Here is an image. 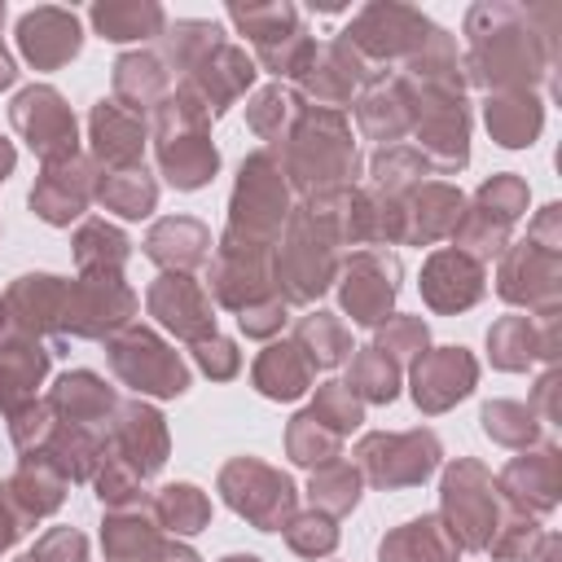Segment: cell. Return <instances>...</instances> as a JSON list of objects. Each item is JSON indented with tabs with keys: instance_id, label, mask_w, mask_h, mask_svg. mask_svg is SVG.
Segmentation results:
<instances>
[{
	"instance_id": "91938a15",
	"label": "cell",
	"mask_w": 562,
	"mask_h": 562,
	"mask_svg": "<svg viewBox=\"0 0 562 562\" xmlns=\"http://www.w3.org/2000/svg\"><path fill=\"white\" fill-rule=\"evenodd\" d=\"M13 171V145L9 140H0V180Z\"/></svg>"
},
{
	"instance_id": "e0dca14e",
	"label": "cell",
	"mask_w": 562,
	"mask_h": 562,
	"mask_svg": "<svg viewBox=\"0 0 562 562\" xmlns=\"http://www.w3.org/2000/svg\"><path fill=\"white\" fill-rule=\"evenodd\" d=\"M474 373L479 369H474L470 351H461V347H439L430 356H417V364H413V400H417V408H426V413L452 408L461 395H470Z\"/></svg>"
},
{
	"instance_id": "6da1fadb",
	"label": "cell",
	"mask_w": 562,
	"mask_h": 562,
	"mask_svg": "<svg viewBox=\"0 0 562 562\" xmlns=\"http://www.w3.org/2000/svg\"><path fill=\"white\" fill-rule=\"evenodd\" d=\"M553 4H505V0H479L465 13V66L470 83L496 88V92H531V83L553 61Z\"/></svg>"
},
{
	"instance_id": "db71d44e",
	"label": "cell",
	"mask_w": 562,
	"mask_h": 562,
	"mask_svg": "<svg viewBox=\"0 0 562 562\" xmlns=\"http://www.w3.org/2000/svg\"><path fill=\"white\" fill-rule=\"evenodd\" d=\"M378 351L391 360H413L426 356V325L417 316H395L386 321V329L378 334Z\"/></svg>"
},
{
	"instance_id": "f907efd6",
	"label": "cell",
	"mask_w": 562,
	"mask_h": 562,
	"mask_svg": "<svg viewBox=\"0 0 562 562\" xmlns=\"http://www.w3.org/2000/svg\"><path fill=\"white\" fill-rule=\"evenodd\" d=\"M474 211H483V215H492V220L514 224V220L527 211V184H522L518 176H492V180L479 189Z\"/></svg>"
},
{
	"instance_id": "f1b7e54d",
	"label": "cell",
	"mask_w": 562,
	"mask_h": 562,
	"mask_svg": "<svg viewBox=\"0 0 562 562\" xmlns=\"http://www.w3.org/2000/svg\"><path fill=\"white\" fill-rule=\"evenodd\" d=\"M457 536L439 518H413L382 540L378 562H457Z\"/></svg>"
},
{
	"instance_id": "d4e9b609",
	"label": "cell",
	"mask_w": 562,
	"mask_h": 562,
	"mask_svg": "<svg viewBox=\"0 0 562 562\" xmlns=\"http://www.w3.org/2000/svg\"><path fill=\"white\" fill-rule=\"evenodd\" d=\"M92 154L114 171V167H136L140 149H145V119H136L132 110H123L114 97L92 105Z\"/></svg>"
},
{
	"instance_id": "4316f807",
	"label": "cell",
	"mask_w": 562,
	"mask_h": 562,
	"mask_svg": "<svg viewBox=\"0 0 562 562\" xmlns=\"http://www.w3.org/2000/svg\"><path fill=\"white\" fill-rule=\"evenodd\" d=\"M48 408L57 413V422H66V426H88V430H92L97 422H105V417L114 413V391H110L97 373L79 369V373H66V378L53 386Z\"/></svg>"
},
{
	"instance_id": "681fc988",
	"label": "cell",
	"mask_w": 562,
	"mask_h": 562,
	"mask_svg": "<svg viewBox=\"0 0 562 562\" xmlns=\"http://www.w3.org/2000/svg\"><path fill=\"white\" fill-rule=\"evenodd\" d=\"M321 426H329L334 435H347L351 426H360V417H364V408H360V400L347 391V382H325L321 391H316V404L307 408Z\"/></svg>"
},
{
	"instance_id": "ab89813d",
	"label": "cell",
	"mask_w": 562,
	"mask_h": 562,
	"mask_svg": "<svg viewBox=\"0 0 562 562\" xmlns=\"http://www.w3.org/2000/svg\"><path fill=\"white\" fill-rule=\"evenodd\" d=\"M220 44H224V31L220 22H206V18H180L162 26V61L176 70H193Z\"/></svg>"
},
{
	"instance_id": "f35d334b",
	"label": "cell",
	"mask_w": 562,
	"mask_h": 562,
	"mask_svg": "<svg viewBox=\"0 0 562 562\" xmlns=\"http://www.w3.org/2000/svg\"><path fill=\"white\" fill-rule=\"evenodd\" d=\"M228 22H233L241 35H250V44H255V48H268V44L285 40V35H294V31L303 26V18H299V9H294L290 0H268V4H228Z\"/></svg>"
},
{
	"instance_id": "e575fe53",
	"label": "cell",
	"mask_w": 562,
	"mask_h": 562,
	"mask_svg": "<svg viewBox=\"0 0 562 562\" xmlns=\"http://www.w3.org/2000/svg\"><path fill=\"white\" fill-rule=\"evenodd\" d=\"M255 386L268 400H294L312 386V360L299 351V342H272L255 360Z\"/></svg>"
},
{
	"instance_id": "f546056e",
	"label": "cell",
	"mask_w": 562,
	"mask_h": 562,
	"mask_svg": "<svg viewBox=\"0 0 562 562\" xmlns=\"http://www.w3.org/2000/svg\"><path fill=\"white\" fill-rule=\"evenodd\" d=\"M88 22L101 40H114V44H127V40H149V35H162L167 26V13L162 4L154 0H97L88 9Z\"/></svg>"
},
{
	"instance_id": "94428289",
	"label": "cell",
	"mask_w": 562,
	"mask_h": 562,
	"mask_svg": "<svg viewBox=\"0 0 562 562\" xmlns=\"http://www.w3.org/2000/svg\"><path fill=\"white\" fill-rule=\"evenodd\" d=\"M220 562H259V558H250V553H228V558H220Z\"/></svg>"
},
{
	"instance_id": "816d5d0a",
	"label": "cell",
	"mask_w": 562,
	"mask_h": 562,
	"mask_svg": "<svg viewBox=\"0 0 562 562\" xmlns=\"http://www.w3.org/2000/svg\"><path fill=\"white\" fill-rule=\"evenodd\" d=\"M483 430H487L496 443L518 448V443H531L536 422H531V413H527L522 404H514V400H496V404L483 408Z\"/></svg>"
},
{
	"instance_id": "60d3db41",
	"label": "cell",
	"mask_w": 562,
	"mask_h": 562,
	"mask_svg": "<svg viewBox=\"0 0 562 562\" xmlns=\"http://www.w3.org/2000/svg\"><path fill=\"white\" fill-rule=\"evenodd\" d=\"M75 259L83 272H119L127 259V237L110 228L105 220H88L75 233Z\"/></svg>"
},
{
	"instance_id": "d6a6232c",
	"label": "cell",
	"mask_w": 562,
	"mask_h": 562,
	"mask_svg": "<svg viewBox=\"0 0 562 562\" xmlns=\"http://www.w3.org/2000/svg\"><path fill=\"white\" fill-rule=\"evenodd\" d=\"M483 119L492 140H501L505 149H522L540 132V101L536 92H492L483 105Z\"/></svg>"
},
{
	"instance_id": "ba28073f",
	"label": "cell",
	"mask_w": 562,
	"mask_h": 562,
	"mask_svg": "<svg viewBox=\"0 0 562 562\" xmlns=\"http://www.w3.org/2000/svg\"><path fill=\"white\" fill-rule=\"evenodd\" d=\"M132 312H136V294L119 281V272H83L79 281L66 285L57 329L75 338H105L119 325H127Z\"/></svg>"
},
{
	"instance_id": "9f6ffc18",
	"label": "cell",
	"mask_w": 562,
	"mask_h": 562,
	"mask_svg": "<svg viewBox=\"0 0 562 562\" xmlns=\"http://www.w3.org/2000/svg\"><path fill=\"white\" fill-rule=\"evenodd\" d=\"M193 356H198V364L211 373V378H233L237 369H241V356H237V347L228 342V338H202V342H193Z\"/></svg>"
},
{
	"instance_id": "44dd1931",
	"label": "cell",
	"mask_w": 562,
	"mask_h": 562,
	"mask_svg": "<svg viewBox=\"0 0 562 562\" xmlns=\"http://www.w3.org/2000/svg\"><path fill=\"white\" fill-rule=\"evenodd\" d=\"M422 294L435 312H461L470 303H479L483 294V272L470 255L461 250H439L426 259L422 268Z\"/></svg>"
},
{
	"instance_id": "7c38bea8",
	"label": "cell",
	"mask_w": 562,
	"mask_h": 562,
	"mask_svg": "<svg viewBox=\"0 0 562 562\" xmlns=\"http://www.w3.org/2000/svg\"><path fill=\"white\" fill-rule=\"evenodd\" d=\"M255 57H246V48H237V44H220V48H211L193 70H184V79L176 83V88H184L211 119H220L250 83H255Z\"/></svg>"
},
{
	"instance_id": "be15d7a7",
	"label": "cell",
	"mask_w": 562,
	"mask_h": 562,
	"mask_svg": "<svg viewBox=\"0 0 562 562\" xmlns=\"http://www.w3.org/2000/svg\"><path fill=\"white\" fill-rule=\"evenodd\" d=\"M0 312H4V307H0Z\"/></svg>"
},
{
	"instance_id": "9c48e42d",
	"label": "cell",
	"mask_w": 562,
	"mask_h": 562,
	"mask_svg": "<svg viewBox=\"0 0 562 562\" xmlns=\"http://www.w3.org/2000/svg\"><path fill=\"white\" fill-rule=\"evenodd\" d=\"M110 364L114 373L140 391V395H180L189 386V369L184 360L149 329H127L110 342Z\"/></svg>"
},
{
	"instance_id": "8d00e7d4",
	"label": "cell",
	"mask_w": 562,
	"mask_h": 562,
	"mask_svg": "<svg viewBox=\"0 0 562 562\" xmlns=\"http://www.w3.org/2000/svg\"><path fill=\"white\" fill-rule=\"evenodd\" d=\"M97 198L105 202V211H119L123 220H140V215L154 211L158 184L145 167H114L97 180Z\"/></svg>"
},
{
	"instance_id": "52a82bcc",
	"label": "cell",
	"mask_w": 562,
	"mask_h": 562,
	"mask_svg": "<svg viewBox=\"0 0 562 562\" xmlns=\"http://www.w3.org/2000/svg\"><path fill=\"white\" fill-rule=\"evenodd\" d=\"M9 119H13L18 136L44 158V167L75 158V145H79L75 114H70V105H66V97L57 88H48V83L22 88L13 97V105H9Z\"/></svg>"
},
{
	"instance_id": "7dc6e473",
	"label": "cell",
	"mask_w": 562,
	"mask_h": 562,
	"mask_svg": "<svg viewBox=\"0 0 562 562\" xmlns=\"http://www.w3.org/2000/svg\"><path fill=\"white\" fill-rule=\"evenodd\" d=\"M312 53H316V40L307 35V26H299L294 35H285V40H277V44L255 48V61H259L268 75H277V79H299L303 66L312 61Z\"/></svg>"
},
{
	"instance_id": "277c9868",
	"label": "cell",
	"mask_w": 562,
	"mask_h": 562,
	"mask_svg": "<svg viewBox=\"0 0 562 562\" xmlns=\"http://www.w3.org/2000/svg\"><path fill=\"white\" fill-rule=\"evenodd\" d=\"M430 31H435V22L422 9L395 4V0H373L347 22V31L338 40H347L373 66V61H408L426 44Z\"/></svg>"
},
{
	"instance_id": "30bf717a",
	"label": "cell",
	"mask_w": 562,
	"mask_h": 562,
	"mask_svg": "<svg viewBox=\"0 0 562 562\" xmlns=\"http://www.w3.org/2000/svg\"><path fill=\"white\" fill-rule=\"evenodd\" d=\"M364 474L378 487H408L422 483L439 461V439L430 430H404V435H364L356 448Z\"/></svg>"
},
{
	"instance_id": "7a4b0ae2",
	"label": "cell",
	"mask_w": 562,
	"mask_h": 562,
	"mask_svg": "<svg viewBox=\"0 0 562 562\" xmlns=\"http://www.w3.org/2000/svg\"><path fill=\"white\" fill-rule=\"evenodd\" d=\"M360 158L351 145V127L338 110H303V119L294 123L290 140H285V176L321 198L334 189H347V180L356 176Z\"/></svg>"
},
{
	"instance_id": "603a6c76",
	"label": "cell",
	"mask_w": 562,
	"mask_h": 562,
	"mask_svg": "<svg viewBox=\"0 0 562 562\" xmlns=\"http://www.w3.org/2000/svg\"><path fill=\"white\" fill-rule=\"evenodd\" d=\"M171 97V70L158 53H123L114 61V101L136 119L154 114Z\"/></svg>"
},
{
	"instance_id": "4fadbf2b",
	"label": "cell",
	"mask_w": 562,
	"mask_h": 562,
	"mask_svg": "<svg viewBox=\"0 0 562 562\" xmlns=\"http://www.w3.org/2000/svg\"><path fill=\"white\" fill-rule=\"evenodd\" d=\"M400 290V263L386 250H360L342 268V307L356 325H382Z\"/></svg>"
},
{
	"instance_id": "680465c9",
	"label": "cell",
	"mask_w": 562,
	"mask_h": 562,
	"mask_svg": "<svg viewBox=\"0 0 562 562\" xmlns=\"http://www.w3.org/2000/svg\"><path fill=\"white\" fill-rule=\"evenodd\" d=\"M0 22H4V4H0ZM18 79V66H13V57L4 53V44H0V88H9Z\"/></svg>"
},
{
	"instance_id": "8fae6325",
	"label": "cell",
	"mask_w": 562,
	"mask_h": 562,
	"mask_svg": "<svg viewBox=\"0 0 562 562\" xmlns=\"http://www.w3.org/2000/svg\"><path fill=\"white\" fill-rule=\"evenodd\" d=\"M443 514L457 544L487 549L496 531V505H492V479L479 461H457L443 474Z\"/></svg>"
},
{
	"instance_id": "5b68a950",
	"label": "cell",
	"mask_w": 562,
	"mask_h": 562,
	"mask_svg": "<svg viewBox=\"0 0 562 562\" xmlns=\"http://www.w3.org/2000/svg\"><path fill=\"white\" fill-rule=\"evenodd\" d=\"M285 171L277 167L272 154H250L241 162L237 189H233V215H228V233L233 237H250L272 246L285 211H290V189L281 180Z\"/></svg>"
},
{
	"instance_id": "d590c367",
	"label": "cell",
	"mask_w": 562,
	"mask_h": 562,
	"mask_svg": "<svg viewBox=\"0 0 562 562\" xmlns=\"http://www.w3.org/2000/svg\"><path fill=\"white\" fill-rule=\"evenodd\" d=\"M303 110H307V105H303V97H299L294 88L272 83V88H263V92L250 97L246 123H250L255 136H263V140H272V145H285L290 132H294V123L303 119Z\"/></svg>"
},
{
	"instance_id": "3957f363",
	"label": "cell",
	"mask_w": 562,
	"mask_h": 562,
	"mask_svg": "<svg viewBox=\"0 0 562 562\" xmlns=\"http://www.w3.org/2000/svg\"><path fill=\"white\" fill-rule=\"evenodd\" d=\"M334 233L329 224L312 211V206H299V215L290 220V237L272 263V277H277V294L285 303H312L338 272V259H334Z\"/></svg>"
},
{
	"instance_id": "ee69618b",
	"label": "cell",
	"mask_w": 562,
	"mask_h": 562,
	"mask_svg": "<svg viewBox=\"0 0 562 562\" xmlns=\"http://www.w3.org/2000/svg\"><path fill=\"white\" fill-rule=\"evenodd\" d=\"M347 391L360 400H373V404H386V400H395V391H400V369H395V360L391 356H382L378 347H360L356 351V360H351V382H347Z\"/></svg>"
},
{
	"instance_id": "ffe728a7",
	"label": "cell",
	"mask_w": 562,
	"mask_h": 562,
	"mask_svg": "<svg viewBox=\"0 0 562 562\" xmlns=\"http://www.w3.org/2000/svg\"><path fill=\"white\" fill-rule=\"evenodd\" d=\"M501 294L509 303H531V307H553L558 294V259L553 250L522 241L505 255L501 263Z\"/></svg>"
},
{
	"instance_id": "d6986e66",
	"label": "cell",
	"mask_w": 562,
	"mask_h": 562,
	"mask_svg": "<svg viewBox=\"0 0 562 562\" xmlns=\"http://www.w3.org/2000/svg\"><path fill=\"white\" fill-rule=\"evenodd\" d=\"M92 193H97V184H92V167L83 158L53 162V167H44V176L31 189V211L48 224H70L88 206Z\"/></svg>"
},
{
	"instance_id": "c3c4849f",
	"label": "cell",
	"mask_w": 562,
	"mask_h": 562,
	"mask_svg": "<svg viewBox=\"0 0 562 562\" xmlns=\"http://www.w3.org/2000/svg\"><path fill=\"white\" fill-rule=\"evenodd\" d=\"M422 171H426V158L417 149H408V145H391V149H382L373 158V180H378V189L386 198L400 193V189H408V184H417Z\"/></svg>"
},
{
	"instance_id": "1f68e13d",
	"label": "cell",
	"mask_w": 562,
	"mask_h": 562,
	"mask_svg": "<svg viewBox=\"0 0 562 562\" xmlns=\"http://www.w3.org/2000/svg\"><path fill=\"white\" fill-rule=\"evenodd\" d=\"M501 492L527 509H549L558 501V452L540 448L536 457H518L501 470Z\"/></svg>"
},
{
	"instance_id": "f5cc1de1",
	"label": "cell",
	"mask_w": 562,
	"mask_h": 562,
	"mask_svg": "<svg viewBox=\"0 0 562 562\" xmlns=\"http://www.w3.org/2000/svg\"><path fill=\"white\" fill-rule=\"evenodd\" d=\"M285 540H290V549L294 553H303V558H316V553H329L334 544H338V527H334V518L329 514H294L290 522H285Z\"/></svg>"
},
{
	"instance_id": "9a60e30c",
	"label": "cell",
	"mask_w": 562,
	"mask_h": 562,
	"mask_svg": "<svg viewBox=\"0 0 562 562\" xmlns=\"http://www.w3.org/2000/svg\"><path fill=\"white\" fill-rule=\"evenodd\" d=\"M373 66L347 44V40H329V44H316L312 61L303 66L299 75V92L316 97L321 110H338L342 101H351V92L360 83H373Z\"/></svg>"
},
{
	"instance_id": "b9f144b4",
	"label": "cell",
	"mask_w": 562,
	"mask_h": 562,
	"mask_svg": "<svg viewBox=\"0 0 562 562\" xmlns=\"http://www.w3.org/2000/svg\"><path fill=\"white\" fill-rule=\"evenodd\" d=\"M154 514H158V522L171 527L176 536H193V531L206 527L211 505H206V496H202L193 483H167V487L154 496Z\"/></svg>"
},
{
	"instance_id": "ac0fdd59",
	"label": "cell",
	"mask_w": 562,
	"mask_h": 562,
	"mask_svg": "<svg viewBox=\"0 0 562 562\" xmlns=\"http://www.w3.org/2000/svg\"><path fill=\"white\" fill-rule=\"evenodd\" d=\"M110 443H114V457H110V461L127 465V470L140 474V479L154 474V470L167 461V426H162V417H158L154 408H145V404H123V408H119Z\"/></svg>"
},
{
	"instance_id": "5bb4252c",
	"label": "cell",
	"mask_w": 562,
	"mask_h": 562,
	"mask_svg": "<svg viewBox=\"0 0 562 562\" xmlns=\"http://www.w3.org/2000/svg\"><path fill=\"white\" fill-rule=\"evenodd\" d=\"M18 48L35 70H57L83 48V26L75 9L35 4L18 18Z\"/></svg>"
},
{
	"instance_id": "7bdbcfd3",
	"label": "cell",
	"mask_w": 562,
	"mask_h": 562,
	"mask_svg": "<svg viewBox=\"0 0 562 562\" xmlns=\"http://www.w3.org/2000/svg\"><path fill=\"white\" fill-rule=\"evenodd\" d=\"M294 342H299V351L312 360V364H338L347 351H351V338H347V329L329 316V312H312V316H303L299 321V329H294Z\"/></svg>"
},
{
	"instance_id": "4dcf8cb0",
	"label": "cell",
	"mask_w": 562,
	"mask_h": 562,
	"mask_svg": "<svg viewBox=\"0 0 562 562\" xmlns=\"http://www.w3.org/2000/svg\"><path fill=\"white\" fill-rule=\"evenodd\" d=\"M145 255L162 268L184 272V268H198L211 255V233H206V224H198L189 215H176V220H162V224L149 228Z\"/></svg>"
},
{
	"instance_id": "cb8c5ba5",
	"label": "cell",
	"mask_w": 562,
	"mask_h": 562,
	"mask_svg": "<svg viewBox=\"0 0 562 562\" xmlns=\"http://www.w3.org/2000/svg\"><path fill=\"white\" fill-rule=\"evenodd\" d=\"M356 123L369 140H400L413 127V92L400 75L373 79L356 101Z\"/></svg>"
},
{
	"instance_id": "836d02e7",
	"label": "cell",
	"mask_w": 562,
	"mask_h": 562,
	"mask_svg": "<svg viewBox=\"0 0 562 562\" xmlns=\"http://www.w3.org/2000/svg\"><path fill=\"white\" fill-rule=\"evenodd\" d=\"M461 224V193L448 184H422L404 211V237L435 241Z\"/></svg>"
},
{
	"instance_id": "6125c7cd",
	"label": "cell",
	"mask_w": 562,
	"mask_h": 562,
	"mask_svg": "<svg viewBox=\"0 0 562 562\" xmlns=\"http://www.w3.org/2000/svg\"><path fill=\"white\" fill-rule=\"evenodd\" d=\"M22 562H31V558H22Z\"/></svg>"
},
{
	"instance_id": "6f0895ef",
	"label": "cell",
	"mask_w": 562,
	"mask_h": 562,
	"mask_svg": "<svg viewBox=\"0 0 562 562\" xmlns=\"http://www.w3.org/2000/svg\"><path fill=\"white\" fill-rule=\"evenodd\" d=\"M237 321H241V329H246L250 338H268V334H277V329L285 325V299L272 294V299H263V303L237 312Z\"/></svg>"
},
{
	"instance_id": "74e56055",
	"label": "cell",
	"mask_w": 562,
	"mask_h": 562,
	"mask_svg": "<svg viewBox=\"0 0 562 562\" xmlns=\"http://www.w3.org/2000/svg\"><path fill=\"white\" fill-rule=\"evenodd\" d=\"M487 347H492V360L501 369H527V360L536 356H553V329L536 334V325L527 316H505L492 334H487Z\"/></svg>"
},
{
	"instance_id": "83f0119b",
	"label": "cell",
	"mask_w": 562,
	"mask_h": 562,
	"mask_svg": "<svg viewBox=\"0 0 562 562\" xmlns=\"http://www.w3.org/2000/svg\"><path fill=\"white\" fill-rule=\"evenodd\" d=\"M101 544H105L110 562H180V558L193 553V549H180V544H162L158 531L136 514H114L101 531Z\"/></svg>"
},
{
	"instance_id": "484cf974",
	"label": "cell",
	"mask_w": 562,
	"mask_h": 562,
	"mask_svg": "<svg viewBox=\"0 0 562 562\" xmlns=\"http://www.w3.org/2000/svg\"><path fill=\"white\" fill-rule=\"evenodd\" d=\"M61 303H66V281L48 277V272H26L9 285L4 294V316L22 329V334H44L61 325Z\"/></svg>"
},
{
	"instance_id": "2e32d148",
	"label": "cell",
	"mask_w": 562,
	"mask_h": 562,
	"mask_svg": "<svg viewBox=\"0 0 562 562\" xmlns=\"http://www.w3.org/2000/svg\"><path fill=\"white\" fill-rule=\"evenodd\" d=\"M149 312L184 342H202L215 334V316H211V299L198 281L180 277V272H167L149 285Z\"/></svg>"
},
{
	"instance_id": "bcb514c9",
	"label": "cell",
	"mask_w": 562,
	"mask_h": 562,
	"mask_svg": "<svg viewBox=\"0 0 562 562\" xmlns=\"http://www.w3.org/2000/svg\"><path fill=\"white\" fill-rule=\"evenodd\" d=\"M360 501V474L347 461H329L312 474V505H321L325 514H347Z\"/></svg>"
},
{
	"instance_id": "7402d4cb",
	"label": "cell",
	"mask_w": 562,
	"mask_h": 562,
	"mask_svg": "<svg viewBox=\"0 0 562 562\" xmlns=\"http://www.w3.org/2000/svg\"><path fill=\"white\" fill-rule=\"evenodd\" d=\"M48 373V351L31 334H4L0 338V413H18L31 404L35 386Z\"/></svg>"
},
{
	"instance_id": "f6af8a7d",
	"label": "cell",
	"mask_w": 562,
	"mask_h": 562,
	"mask_svg": "<svg viewBox=\"0 0 562 562\" xmlns=\"http://www.w3.org/2000/svg\"><path fill=\"white\" fill-rule=\"evenodd\" d=\"M338 439L342 435H334L329 426H321L312 413H299L290 422V430H285V448H290V457L299 465H329L338 457Z\"/></svg>"
},
{
	"instance_id": "8992f818",
	"label": "cell",
	"mask_w": 562,
	"mask_h": 562,
	"mask_svg": "<svg viewBox=\"0 0 562 562\" xmlns=\"http://www.w3.org/2000/svg\"><path fill=\"white\" fill-rule=\"evenodd\" d=\"M220 492L259 531H281L294 518V483L281 470H272V465H263L255 457L228 461L220 470Z\"/></svg>"
},
{
	"instance_id": "11a10c76",
	"label": "cell",
	"mask_w": 562,
	"mask_h": 562,
	"mask_svg": "<svg viewBox=\"0 0 562 562\" xmlns=\"http://www.w3.org/2000/svg\"><path fill=\"white\" fill-rule=\"evenodd\" d=\"M26 558L31 562H88V540L75 527H53L35 540V549Z\"/></svg>"
}]
</instances>
